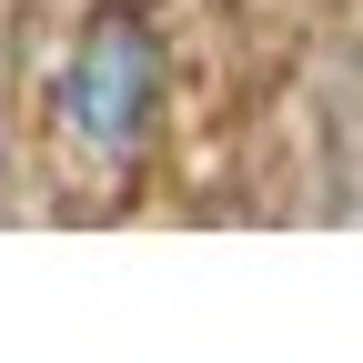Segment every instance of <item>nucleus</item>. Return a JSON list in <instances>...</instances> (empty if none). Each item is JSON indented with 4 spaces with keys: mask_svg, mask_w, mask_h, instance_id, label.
I'll return each mask as SVG.
<instances>
[{
    "mask_svg": "<svg viewBox=\"0 0 363 363\" xmlns=\"http://www.w3.org/2000/svg\"><path fill=\"white\" fill-rule=\"evenodd\" d=\"M61 121L81 152L131 162L162 121V40L142 11H91L71 40V71H61Z\"/></svg>",
    "mask_w": 363,
    "mask_h": 363,
    "instance_id": "obj_1",
    "label": "nucleus"
}]
</instances>
